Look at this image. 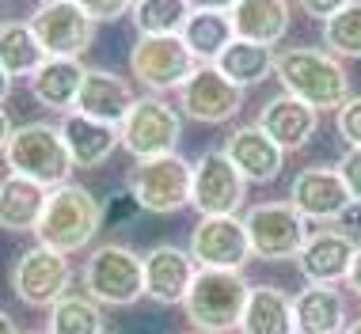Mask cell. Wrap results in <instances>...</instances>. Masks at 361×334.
<instances>
[{
    "instance_id": "1",
    "label": "cell",
    "mask_w": 361,
    "mask_h": 334,
    "mask_svg": "<svg viewBox=\"0 0 361 334\" xmlns=\"http://www.w3.org/2000/svg\"><path fill=\"white\" fill-rule=\"evenodd\" d=\"M274 76L281 80V92L293 99L316 106V111H343L354 99L350 73L335 54L316 50V46H289L278 54Z\"/></svg>"
},
{
    "instance_id": "2",
    "label": "cell",
    "mask_w": 361,
    "mask_h": 334,
    "mask_svg": "<svg viewBox=\"0 0 361 334\" xmlns=\"http://www.w3.org/2000/svg\"><path fill=\"white\" fill-rule=\"evenodd\" d=\"M4 163L12 175L42 183L46 190L69 183L73 175V156L65 144L61 125L50 122H27V125H12V118L4 114Z\"/></svg>"
},
{
    "instance_id": "3",
    "label": "cell",
    "mask_w": 361,
    "mask_h": 334,
    "mask_svg": "<svg viewBox=\"0 0 361 334\" xmlns=\"http://www.w3.org/2000/svg\"><path fill=\"white\" fill-rule=\"evenodd\" d=\"M106 224L103 205L95 202V194L80 183H65L50 190L46 202L42 224H38V243L61 254H76L84 247H92V240L99 235V228Z\"/></svg>"
},
{
    "instance_id": "4",
    "label": "cell",
    "mask_w": 361,
    "mask_h": 334,
    "mask_svg": "<svg viewBox=\"0 0 361 334\" xmlns=\"http://www.w3.org/2000/svg\"><path fill=\"white\" fill-rule=\"evenodd\" d=\"M247 297H251V285L240 270H198L187 300H183V311H187V323L194 330L228 334V330H240Z\"/></svg>"
},
{
    "instance_id": "5",
    "label": "cell",
    "mask_w": 361,
    "mask_h": 334,
    "mask_svg": "<svg viewBox=\"0 0 361 334\" xmlns=\"http://www.w3.org/2000/svg\"><path fill=\"white\" fill-rule=\"evenodd\" d=\"M84 292L103 308H130L145 297V254L126 243H103L80 270Z\"/></svg>"
},
{
    "instance_id": "6",
    "label": "cell",
    "mask_w": 361,
    "mask_h": 334,
    "mask_svg": "<svg viewBox=\"0 0 361 334\" xmlns=\"http://www.w3.org/2000/svg\"><path fill=\"white\" fill-rule=\"evenodd\" d=\"M126 190L137 198L145 213H179L194 202V163L179 152L156 156V160H137L126 175Z\"/></svg>"
},
{
    "instance_id": "7",
    "label": "cell",
    "mask_w": 361,
    "mask_h": 334,
    "mask_svg": "<svg viewBox=\"0 0 361 334\" xmlns=\"http://www.w3.org/2000/svg\"><path fill=\"white\" fill-rule=\"evenodd\" d=\"M198 68H202V61L190 54L183 35L137 38V46L130 50V73L149 95L183 92Z\"/></svg>"
},
{
    "instance_id": "8",
    "label": "cell",
    "mask_w": 361,
    "mask_h": 334,
    "mask_svg": "<svg viewBox=\"0 0 361 334\" xmlns=\"http://www.w3.org/2000/svg\"><path fill=\"white\" fill-rule=\"evenodd\" d=\"M251 235V251L262 262H286L297 259L308 243V221L293 209V202H259L243 213Z\"/></svg>"
},
{
    "instance_id": "9",
    "label": "cell",
    "mask_w": 361,
    "mask_h": 334,
    "mask_svg": "<svg viewBox=\"0 0 361 334\" xmlns=\"http://www.w3.org/2000/svg\"><path fill=\"white\" fill-rule=\"evenodd\" d=\"M118 133H122V149L133 160H156V156L175 152V144H179L183 111L164 103L160 95H141Z\"/></svg>"
},
{
    "instance_id": "10",
    "label": "cell",
    "mask_w": 361,
    "mask_h": 334,
    "mask_svg": "<svg viewBox=\"0 0 361 334\" xmlns=\"http://www.w3.org/2000/svg\"><path fill=\"white\" fill-rule=\"evenodd\" d=\"M69 285H73L69 254L50 251L42 243L27 247L12 266V292L27 308H54L61 297H69Z\"/></svg>"
},
{
    "instance_id": "11",
    "label": "cell",
    "mask_w": 361,
    "mask_h": 334,
    "mask_svg": "<svg viewBox=\"0 0 361 334\" xmlns=\"http://www.w3.org/2000/svg\"><path fill=\"white\" fill-rule=\"evenodd\" d=\"M247 202V179L224 149H206L194 160V209L198 217H236Z\"/></svg>"
},
{
    "instance_id": "12",
    "label": "cell",
    "mask_w": 361,
    "mask_h": 334,
    "mask_svg": "<svg viewBox=\"0 0 361 334\" xmlns=\"http://www.w3.org/2000/svg\"><path fill=\"white\" fill-rule=\"evenodd\" d=\"M27 23H31V31L38 35V42H42V50L50 57H76V61H80L84 50L95 38V19L87 16L76 0L38 4Z\"/></svg>"
},
{
    "instance_id": "13",
    "label": "cell",
    "mask_w": 361,
    "mask_h": 334,
    "mask_svg": "<svg viewBox=\"0 0 361 334\" xmlns=\"http://www.w3.org/2000/svg\"><path fill=\"white\" fill-rule=\"evenodd\" d=\"M190 254L198 262V270H240V273L247 266V259H255L243 217H202L198 228L190 232Z\"/></svg>"
},
{
    "instance_id": "14",
    "label": "cell",
    "mask_w": 361,
    "mask_h": 334,
    "mask_svg": "<svg viewBox=\"0 0 361 334\" xmlns=\"http://www.w3.org/2000/svg\"><path fill=\"white\" fill-rule=\"evenodd\" d=\"M179 111L202 125H224L243 111V87H236L217 65H202L179 92Z\"/></svg>"
},
{
    "instance_id": "15",
    "label": "cell",
    "mask_w": 361,
    "mask_h": 334,
    "mask_svg": "<svg viewBox=\"0 0 361 334\" xmlns=\"http://www.w3.org/2000/svg\"><path fill=\"white\" fill-rule=\"evenodd\" d=\"M289 202L300 217L316 224H335L354 205L338 167H324V163H312L305 171H297V179L289 186Z\"/></svg>"
},
{
    "instance_id": "16",
    "label": "cell",
    "mask_w": 361,
    "mask_h": 334,
    "mask_svg": "<svg viewBox=\"0 0 361 334\" xmlns=\"http://www.w3.org/2000/svg\"><path fill=\"white\" fill-rule=\"evenodd\" d=\"M198 278V262L190 251L175 247V243H156L145 251V297L152 304H183Z\"/></svg>"
},
{
    "instance_id": "17",
    "label": "cell",
    "mask_w": 361,
    "mask_h": 334,
    "mask_svg": "<svg viewBox=\"0 0 361 334\" xmlns=\"http://www.w3.org/2000/svg\"><path fill=\"white\" fill-rule=\"evenodd\" d=\"M357 243L354 235L338 232L335 224L331 228H319L308 235L305 251L297 254V270L308 285H338L350 278V266H354Z\"/></svg>"
},
{
    "instance_id": "18",
    "label": "cell",
    "mask_w": 361,
    "mask_h": 334,
    "mask_svg": "<svg viewBox=\"0 0 361 334\" xmlns=\"http://www.w3.org/2000/svg\"><path fill=\"white\" fill-rule=\"evenodd\" d=\"M141 95L133 92V84L126 76L111 73V68H87V80H84V92H80V103H76V114L84 118H95V122H106V125H118L130 118L133 103Z\"/></svg>"
},
{
    "instance_id": "19",
    "label": "cell",
    "mask_w": 361,
    "mask_h": 334,
    "mask_svg": "<svg viewBox=\"0 0 361 334\" xmlns=\"http://www.w3.org/2000/svg\"><path fill=\"white\" fill-rule=\"evenodd\" d=\"M224 152H228V160L240 167V175L247 183H274L281 175V167H286L281 144L262 125H240V130H232V137L224 141Z\"/></svg>"
},
{
    "instance_id": "20",
    "label": "cell",
    "mask_w": 361,
    "mask_h": 334,
    "mask_svg": "<svg viewBox=\"0 0 361 334\" xmlns=\"http://www.w3.org/2000/svg\"><path fill=\"white\" fill-rule=\"evenodd\" d=\"M259 125L281 144V152H300L319 130V111L281 92L262 106Z\"/></svg>"
},
{
    "instance_id": "21",
    "label": "cell",
    "mask_w": 361,
    "mask_h": 334,
    "mask_svg": "<svg viewBox=\"0 0 361 334\" xmlns=\"http://www.w3.org/2000/svg\"><path fill=\"white\" fill-rule=\"evenodd\" d=\"M84 80H87V65H80L76 57H50L27 84H31L35 103H42L46 111L73 114L76 103H80Z\"/></svg>"
},
{
    "instance_id": "22",
    "label": "cell",
    "mask_w": 361,
    "mask_h": 334,
    "mask_svg": "<svg viewBox=\"0 0 361 334\" xmlns=\"http://www.w3.org/2000/svg\"><path fill=\"white\" fill-rule=\"evenodd\" d=\"M61 133H65V144H69L73 163L84 167V171L87 167H103L114 156V149H122L118 125L95 122V118H84L76 111L61 118Z\"/></svg>"
},
{
    "instance_id": "23",
    "label": "cell",
    "mask_w": 361,
    "mask_h": 334,
    "mask_svg": "<svg viewBox=\"0 0 361 334\" xmlns=\"http://www.w3.org/2000/svg\"><path fill=\"white\" fill-rule=\"evenodd\" d=\"M297 308V330L300 334H343L346 330V297L338 285H305L293 297Z\"/></svg>"
},
{
    "instance_id": "24",
    "label": "cell",
    "mask_w": 361,
    "mask_h": 334,
    "mask_svg": "<svg viewBox=\"0 0 361 334\" xmlns=\"http://www.w3.org/2000/svg\"><path fill=\"white\" fill-rule=\"evenodd\" d=\"M46 202H50V190L42 183L8 171L4 186H0V224H4V232H38Z\"/></svg>"
},
{
    "instance_id": "25",
    "label": "cell",
    "mask_w": 361,
    "mask_h": 334,
    "mask_svg": "<svg viewBox=\"0 0 361 334\" xmlns=\"http://www.w3.org/2000/svg\"><path fill=\"white\" fill-rule=\"evenodd\" d=\"M240 334H300L293 297L281 292L278 285H251Z\"/></svg>"
},
{
    "instance_id": "26",
    "label": "cell",
    "mask_w": 361,
    "mask_h": 334,
    "mask_svg": "<svg viewBox=\"0 0 361 334\" xmlns=\"http://www.w3.org/2000/svg\"><path fill=\"white\" fill-rule=\"evenodd\" d=\"M232 23H236V38H247V42L274 50L289 35L293 8L289 0H240L236 12H232Z\"/></svg>"
},
{
    "instance_id": "27",
    "label": "cell",
    "mask_w": 361,
    "mask_h": 334,
    "mask_svg": "<svg viewBox=\"0 0 361 334\" xmlns=\"http://www.w3.org/2000/svg\"><path fill=\"white\" fill-rule=\"evenodd\" d=\"M50 61V54L42 50L38 35L31 31V23H19V19H4L0 27V68H4V92L8 84L19 76H35L38 68Z\"/></svg>"
},
{
    "instance_id": "28",
    "label": "cell",
    "mask_w": 361,
    "mask_h": 334,
    "mask_svg": "<svg viewBox=\"0 0 361 334\" xmlns=\"http://www.w3.org/2000/svg\"><path fill=\"white\" fill-rule=\"evenodd\" d=\"M183 42L202 65H217L221 54L236 42V23L228 12H190L187 27H183Z\"/></svg>"
},
{
    "instance_id": "29",
    "label": "cell",
    "mask_w": 361,
    "mask_h": 334,
    "mask_svg": "<svg viewBox=\"0 0 361 334\" xmlns=\"http://www.w3.org/2000/svg\"><path fill=\"white\" fill-rule=\"evenodd\" d=\"M274 61L278 54L270 50V46H259V42H247V38H236V42L228 46V50L221 54L217 68L224 76H228L236 87H251L259 80H267L270 73H274Z\"/></svg>"
},
{
    "instance_id": "30",
    "label": "cell",
    "mask_w": 361,
    "mask_h": 334,
    "mask_svg": "<svg viewBox=\"0 0 361 334\" xmlns=\"http://www.w3.org/2000/svg\"><path fill=\"white\" fill-rule=\"evenodd\" d=\"M50 334H106L103 330V304L87 292H69L50 308Z\"/></svg>"
},
{
    "instance_id": "31",
    "label": "cell",
    "mask_w": 361,
    "mask_h": 334,
    "mask_svg": "<svg viewBox=\"0 0 361 334\" xmlns=\"http://www.w3.org/2000/svg\"><path fill=\"white\" fill-rule=\"evenodd\" d=\"M190 12H194L190 0H137L130 16L141 38H160V35H183Z\"/></svg>"
},
{
    "instance_id": "32",
    "label": "cell",
    "mask_w": 361,
    "mask_h": 334,
    "mask_svg": "<svg viewBox=\"0 0 361 334\" xmlns=\"http://www.w3.org/2000/svg\"><path fill=\"white\" fill-rule=\"evenodd\" d=\"M324 46L327 54H335L338 61H361V0L343 8L338 16H331L324 23Z\"/></svg>"
},
{
    "instance_id": "33",
    "label": "cell",
    "mask_w": 361,
    "mask_h": 334,
    "mask_svg": "<svg viewBox=\"0 0 361 334\" xmlns=\"http://www.w3.org/2000/svg\"><path fill=\"white\" fill-rule=\"evenodd\" d=\"M141 205H137V198H133L130 190H114L111 198H106V205H103V217H106V224H111V228H122V224H130L133 217H141Z\"/></svg>"
},
{
    "instance_id": "34",
    "label": "cell",
    "mask_w": 361,
    "mask_h": 334,
    "mask_svg": "<svg viewBox=\"0 0 361 334\" xmlns=\"http://www.w3.org/2000/svg\"><path fill=\"white\" fill-rule=\"evenodd\" d=\"M335 130L346 141V149H361V95H354V99L335 114Z\"/></svg>"
},
{
    "instance_id": "35",
    "label": "cell",
    "mask_w": 361,
    "mask_h": 334,
    "mask_svg": "<svg viewBox=\"0 0 361 334\" xmlns=\"http://www.w3.org/2000/svg\"><path fill=\"white\" fill-rule=\"evenodd\" d=\"M76 4H80L95 23H114V19H122L126 12H133L137 0H76Z\"/></svg>"
},
{
    "instance_id": "36",
    "label": "cell",
    "mask_w": 361,
    "mask_h": 334,
    "mask_svg": "<svg viewBox=\"0 0 361 334\" xmlns=\"http://www.w3.org/2000/svg\"><path fill=\"white\" fill-rule=\"evenodd\" d=\"M338 175H343V183H346V190H350V198L361 202V149H346L343 156H338Z\"/></svg>"
},
{
    "instance_id": "37",
    "label": "cell",
    "mask_w": 361,
    "mask_h": 334,
    "mask_svg": "<svg viewBox=\"0 0 361 334\" xmlns=\"http://www.w3.org/2000/svg\"><path fill=\"white\" fill-rule=\"evenodd\" d=\"M350 4H354V0H300V8H305L312 19H319V23H327L331 16H338Z\"/></svg>"
},
{
    "instance_id": "38",
    "label": "cell",
    "mask_w": 361,
    "mask_h": 334,
    "mask_svg": "<svg viewBox=\"0 0 361 334\" xmlns=\"http://www.w3.org/2000/svg\"><path fill=\"white\" fill-rule=\"evenodd\" d=\"M335 228H338V232H346V235L361 232V202H354V205H350V209L343 213V217L335 221Z\"/></svg>"
},
{
    "instance_id": "39",
    "label": "cell",
    "mask_w": 361,
    "mask_h": 334,
    "mask_svg": "<svg viewBox=\"0 0 361 334\" xmlns=\"http://www.w3.org/2000/svg\"><path fill=\"white\" fill-rule=\"evenodd\" d=\"M236 4L240 0H190V8L194 12H236Z\"/></svg>"
},
{
    "instance_id": "40",
    "label": "cell",
    "mask_w": 361,
    "mask_h": 334,
    "mask_svg": "<svg viewBox=\"0 0 361 334\" xmlns=\"http://www.w3.org/2000/svg\"><path fill=\"white\" fill-rule=\"evenodd\" d=\"M346 289L361 300V243H357V254H354V266H350V278H346Z\"/></svg>"
},
{
    "instance_id": "41",
    "label": "cell",
    "mask_w": 361,
    "mask_h": 334,
    "mask_svg": "<svg viewBox=\"0 0 361 334\" xmlns=\"http://www.w3.org/2000/svg\"><path fill=\"white\" fill-rule=\"evenodd\" d=\"M0 330H4V334H16V323H12V316H8V311L0 316Z\"/></svg>"
},
{
    "instance_id": "42",
    "label": "cell",
    "mask_w": 361,
    "mask_h": 334,
    "mask_svg": "<svg viewBox=\"0 0 361 334\" xmlns=\"http://www.w3.org/2000/svg\"><path fill=\"white\" fill-rule=\"evenodd\" d=\"M343 334H361V316H357V319H350V323H346V330H343Z\"/></svg>"
},
{
    "instance_id": "43",
    "label": "cell",
    "mask_w": 361,
    "mask_h": 334,
    "mask_svg": "<svg viewBox=\"0 0 361 334\" xmlns=\"http://www.w3.org/2000/svg\"><path fill=\"white\" fill-rule=\"evenodd\" d=\"M187 334H202V330H187Z\"/></svg>"
},
{
    "instance_id": "44",
    "label": "cell",
    "mask_w": 361,
    "mask_h": 334,
    "mask_svg": "<svg viewBox=\"0 0 361 334\" xmlns=\"http://www.w3.org/2000/svg\"><path fill=\"white\" fill-rule=\"evenodd\" d=\"M42 4H50V0H42Z\"/></svg>"
},
{
    "instance_id": "45",
    "label": "cell",
    "mask_w": 361,
    "mask_h": 334,
    "mask_svg": "<svg viewBox=\"0 0 361 334\" xmlns=\"http://www.w3.org/2000/svg\"><path fill=\"white\" fill-rule=\"evenodd\" d=\"M42 334H50V330H42Z\"/></svg>"
}]
</instances>
